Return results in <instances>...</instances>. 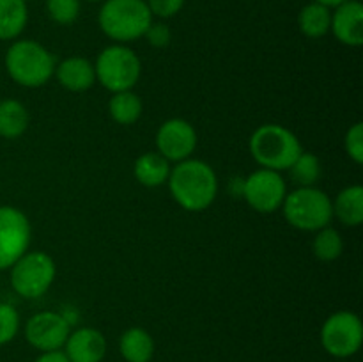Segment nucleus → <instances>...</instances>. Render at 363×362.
Returning a JSON list of instances; mask_svg holds the SVG:
<instances>
[{"mask_svg": "<svg viewBox=\"0 0 363 362\" xmlns=\"http://www.w3.org/2000/svg\"><path fill=\"white\" fill-rule=\"evenodd\" d=\"M169 190L174 201L186 212H204L218 194V177L202 160L186 158L170 169Z\"/></svg>", "mask_w": 363, "mask_h": 362, "instance_id": "f257e3e1", "label": "nucleus"}, {"mask_svg": "<svg viewBox=\"0 0 363 362\" xmlns=\"http://www.w3.org/2000/svg\"><path fill=\"white\" fill-rule=\"evenodd\" d=\"M280 208L287 224L300 231H319L333 219L332 199L315 187H298L289 192Z\"/></svg>", "mask_w": 363, "mask_h": 362, "instance_id": "39448f33", "label": "nucleus"}, {"mask_svg": "<svg viewBox=\"0 0 363 362\" xmlns=\"http://www.w3.org/2000/svg\"><path fill=\"white\" fill-rule=\"evenodd\" d=\"M98 23L106 38L124 45L144 38L152 14L145 0H103Z\"/></svg>", "mask_w": 363, "mask_h": 362, "instance_id": "f03ea898", "label": "nucleus"}, {"mask_svg": "<svg viewBox=\"0 0 363 362\" xmlns=\"http://www.w3.org/2000/svg\"><path fill=\"white\" fill-rule=\"evenodd\" d=\"M28 21V4L25 0H0V41L16 39Z\"/></svg>", "mask_w": 363, "mask_h": 362, "instance_id": "6ab92c4d", "label": "nucleus"}, {"mask_svg": "<svg viewBox=\"0 0 363 362\" xmlns=\"http://www.w3.org/2000/svg\"><path fill=\"white\" fill-rule=\"evenodd\" d=\"M248 146L254 160L262 169L277 170V172L289 169L291 163L303 151L296 135L289 128L275 123L259 126L252 133Z\"/></svg>", "mask_w": 363, "mask_h": 362, "instance_id": "7ed1b4c3", "label": "nucleus"}, {"mask_svg": "<svg viewBox=\"0 0 363 362\" xmlns=\"http://www.w3.org/2000/svg\"><path fill=\"white\" fill-rule=\"evenodd\" d=\"M287 187L280 172L259 169L241 183V195L259 213H273L282 206Z\"/></svg>", "mask_w": 363, "mask_h": 362, "instance_id": "9d476101", "label": "nucleus"}, {"mask_svg": "<svg viewBox=\"0 0 363 362\" xmlns=\"http://www.w3.org/2000/svg\"><path fill=\"white\" fill-rule=\"evenodd\" d=\"M312 251H314L315 258L321 259V261H335V259H339L344 252L342 236H340L339 231L333 229V227H323V229L315 231Z\"/></svg>", "mask_w": 363, "mask_h": 362, "instance_id": "b1692460", "label": "nucleus"}, {"mask_svg": "<svg viewBox=\"0 0 363 362\" xmlns=\"http://www.w3.org/2000/svg\"><path fill=\"white\" fill-rule=\"evenodd\" d=\"M55 261L43 251L25 252L11 266V286L20 297L39 298L55 280Z\"/></svg>", "mask_w": 363, "mask_h": 362, "instance_id": "0eeeda50", "label": "nucleus"}, {"mask_svg": "<svg viewBox=\"0 0 363 362\" xmlns=\"http://www.w3.org/2000/svg\"><path fill=\"white\" fill-rule=\"evenodd\" d=\"M330 23H332V9L314 0L301 7L298 14V27L301 34L311 39H319L328 34Z\"/></svg>", "mask_w": 363, "mask_h": 362, "instance_id": "aec40b11", "label": "nucleus"}, {"mask_svg": "<svg viewBox=\"0 0 363 362\" xmlns=\"http://www.w3.org/2000/svg\"><path fill=\"white\" fill-rule=\"evenodd\" d=\"M287 170L298 187H314L321 176V162L314 153L301 151Z\"/></svg>", "mask_w": 363, "mask_h": 362, "instance_id": "5701e85b", "label": "nucleus"}, {"mask_svg": "<svg viewBox=\"0 0 363 362\" xmlns=\"http://www.w3.org/2000/svg\"><path fill=\"white\" fill-rule=\"evenodd\" d=\"M20 330V314L9 304H0V346L11 343Z\"/></svg>", "mask_w": 363, "mask_h": 362, "instance_id": "a878e982", "label": "nucleus"}, {"mask_svg": "<svg viewBox=\"0 0 363 362\" xmlns=\"http://www.w3.org/2000/svg\"><path fill=\"white\" fill-rule=\"evenodd\" d=\"M6 70L9 77L23 87H41L55 73L52 53L32 39H18L6 53Z\"/></svg>", "mask_w": 363, "mask_h": 362, "instance_id": "20e7f679", "label": "nucleus"}, {"mask_svg": "<svg viewBox=\"0 0 363 362\" xmlns=\"http://www.w3.org/2000/svg\"><path fill=\"white\" fill-rule=\"evenodd\" d=\"M133 174L140 185L147 188L162 187L167 183L170 174V162L163 158L158 151L156 153H144L135 160Z\"/></svg>", "mask_w": 363, "mask_h": 362, "instance_id": "dca6fc26", "label": "nucleus"}, {"mask_svg": "<svg viewBox=\"0 0 363 362\" xmlns=\"http://www.w3.org/2000/svg\"><path fill=\"white\" fill-rule=\"evenodd\" d=\"M34 362H69L67 357L64 355V351L57 350V351H45L43 355H39Z\"/></svg>", "mask_w": 363, "mask_h": 362, "instance_id": "c756f323", "label": "nucleus"}, {"mask_svg": "<svg viewBox=\"0 0 363 362\" xmlns=\"http://www.w3.org/2000/svg\"><path fill=\"white\" fill-rule=\"evenodd\" d=\"M64 89L73 92H84L91 89L96 82L94 64L84 57H67L53 73Z\"/></svg>", "mask_w": 363, "mask_h": 362, "instance_id": "2eb2a0df", "label": "nucleus"}, {"mask_svg": "<svg viewBox=\"0 0 363 362\" xmlns=\"http://www.w3.org/2000/svg\"><path fill=\"white\" fill-rule=\"evenodd\" d=\"M333 204V216L347 227H358L363 222V188L351 185L337 194Z\"/></svg>", "mask_w": 363, "mask_h": 362, "instance_id": "f3484780", "label": "nucleus"}, {"mask_svg": "<svg viewBox=\"0 0 363 362\" xmlns=\"http://www.w3.org/2000/svg\"><path fill=\"white\" fill-rule=\"evenodd\" d=\"M330 32L346 46L363 45V6L360 0H346L332 9Z\"/></svg>", "mask_w": 363, "mask_h": 362, "instance_id": "ddd939ff", "label": "nucleus"}, {"mask_svg": "<svg viewBox=\"0 0 363 362\" xmlns=\"http://www.w3.org/2000/svg\"><path fill=\"white\" fill-rule=\"evenodd\" d=\"M108 112L116 123L130 126L140 119L142 99L133 91L113 92L108 102Z\"/></svg>", "mask_w": 363, "mask_h": 362, "instance_id": "4be33fe9", "label": "nucleus"}, {"mask_svg": "<svg viewBox=\"0 0 363 362\" xmlns=\"http://www.w3.org/2000/svg\"><path fill=\"white\" fill-rule=\"evenodd\" d=\"M25 2H27V4H28V2H32V0H25Z\"/></svg>", "mask_w": 363, "mask_h": 362, "instance_id": "473e14b6", "label": "nucleus"}, {"mask_svg": "<svg viewBox=\"0 0 363 362\" xmlns=\"http://www.w3.org/2000/svg\"><path fill=\"white\" fill-rule=\"evenodd\" d=\"M30 233V222L23 212L0 206V270L11 268L27 252Z\"/></svg>", "mask_w": 363, "mask_h": 362, "instance_id": "1a4fd4ad", "label": "nucleus"}, {"mask_svg": "<svg viewBox=\"0 0 363 362\" xmlns=\"http://www.w3.org/2000/svg\"><path fill=\"white\" fill-rule=\"evenodd\" d=\"M184 2L186 0H145L152 18L156 16L162 18V20H167V18H172L176 14H179V11L184 7Z\"/></svg>", "mask_w": 363, "mask_h": 362, "instance_id": "cd10ccee", "label": "nucleus"}, {"mask_svg": "<svg viewBox=\"0 0 363 362\" xmlns=\"http://www.w3.org/2000/svg\"><path fill=\"white\" fill-rule=\"evenodd\" d=\"M96 82L110 92L131 91L142 73V62L137 53L126 45H110L98 55L94 64Z\"/></svg>", "mask_w": 363, "mask_h": 362, "instance_id": "423d86ee", "label": "nucleus"}, {"mask_svg": "<svg viewBox=\"0 0 363 362\" xmlns=\"http://www.w3.org/2000/svg\"><path fill=\"white\" fill-rule=\"evenodd\" d=\"M344 148H346L347 156H350L354 163L362 165L363 163V124L362 123H354L353 126L347 130L346 137H344Z\"/></svg>", "mask_w": 363, "mask_h": 362, "instance_id": "bb28decb", "label": "nucleus"}, {"mask_svg": "<svg viewBox=\"0 0 363 362\" xmlns=\"http://www.w3.org/2000/svg\"><path fill=\"white\" fill-rule=\"evenodd\" d=\"M46 13L57 25H71L78 20L82 11L80 0H46Z\"/></svg>", "mask_w": 363, "mask_h": 362, "instance_id": "393cba45", "label": "nucleus"}, {"mask_svg": "<svg viewBox=\"0 0 363 362\" xmlns=\"http://www.w3.org/2000/svg\"><path fill=\"white\" fill-rule=\"evenodd\" d=\"M69 336V323L55 311H41L25 323V337L28 344L39 351H57L64 348Z\"/></svg>", "mask_w": 363, "mask_h": 362, "instance_id": "9b49d317", "label": "nucleus"}, {"mask_svg": "<svg viewBox=\"0 0 363 362\" xmlns=\"http://www.w3.org/2000/svg\"><path fill=\"white\" fill-rule=\"evenodd\" d=\"M28 128V112L18 99L0 102V137L18 138Z\"/></svg>", "mask_w": 363, "mask_h": 362, "instance_id": "412c9836", "label": "nucleus"}, {"mask_svg": "<svg viewBox=\"0 0 363 362\" xmlns=\"http://www.w3.org/2000/svg\"><path fill=\"white\" fill-rule=\"evenodd\" d=\"M314 2L323 4V6H326V7H330V9H333V7L340 6V4L346 2V0H314Z\"/></svg>", "mask_w": 363, "mask_h": 362, "instance_id": "7c9ffc66", "label": "nucleus"}, {"mask_svg": "<svg viewBox=\"0 0 363 362\" xmlns=\"http://www.w3.org/2000/svg\"><path fill=\"white\" fill-rule=\"evenodd\" d=\"M363 341L362 319L351 311L333 312L321 327V344L332 357L347 358L357 353Z\"/></svg>", "mask_w": 363, "mask_h": 362, "instance_id": "6e6552de", "label": "nucleus"}, {"mask_svg": "<svg viewBox=\"0 0 363 362\" xmlns=\"http://www.w3.org/2000/svg\"><path fill=\"white\" fill-rule=\"evenodd\" d=\"M105 353V336L91 327H82L74 332H69L64 344V355L69 362H101Z\"/></svg>", "mask_w": 363, "mask_h": 362, "instance_id": "4468645a", "label": "nucleus"}, {"mask_svg": "<svg viewBox=\"0 0 363 362\" xmlns=\"http://www.w3.org/2000/svg\"><path fill=\"white\" fill-rule=\"evenodd\" d=\"M119 351L126 362H149L155 355V341L147 330L131 327L121 336Z\"/></svg>", "mask_w": 363, "mask_h": 362, "instance_id": "a211bd4d", "label": "nucleus"}, {"mask_svg": "<svg viewBox=\"0 0 363 362\" xmlns=\"http://www.w3.org/2000/svg\"><path fill=\"white\" fill-rule=\"evenodd\" d=\"M80 2H103V0H80Z\"/></svg>", "mask_w": 363, "mask_h": 362, "instance_id": "2f4dec72", "label": "nucleus"}, {"mask_svg": "<svg viewBox=\"0 0 363 362\" xmlns=\"http://www.w3.org/2000/svg\"><path fill=\"white\" fill-rule=\"evenodd\" d=\"M156 148L169 162H183L190 158L197 148V131L188 121L174 117L165 121L156 131Z\"/></svg>", "mask_w": 363, "mask_h": 362, "instance_id": "f8f14e48", "label": "nucleus"}, {"mask_svg": "<svg viewBox=\"0 0 363 362\" xmlns=\"http://www.w3.org/2000/svg\"><path fill=\"white\" fill-rule=\"evenodd\" d=\"M144 38L147 39V43L155 48H165L170 45V39H172V32H170L169 25L162 23V21H152L149 25V28L145 31Z\"/></svg>", "mask_w": 363, "mask_h": 362, "instance_id": "c85d7f7f", "label": "nucleus"}]
</instances>
